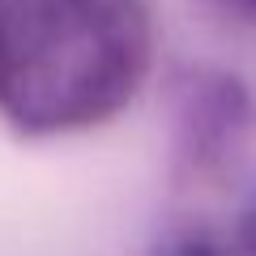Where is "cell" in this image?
Segmentation results:
<instances>
[{"label": "cell", "mask_w": 256, "mask_h": 256, "mask_svg": "<svg viewBox=\"0 0 256 256\" xmlns=\"http://www.w3.org/2000/svg\"><path fill=\"white\" fill-rule=\"evenodd\" d=\"M154 192V150L132 132L13 146L0 132V256H116Z\"/></svg>", "instance_id": "obj_1"}]
</instances>
